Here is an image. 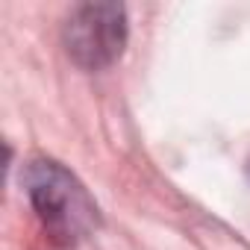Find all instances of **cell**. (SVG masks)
<instances>
[{"label": "cell", "mask_w": 250, "mask_h": 250, "mask_svg": "<svg viewBox=\"0 0 250 250\" xmlns=\"http://www.w3.org/2000/svg\"><path fill=\"white\" fill-rule=\"evenodd\" d=\"M21 183L44 232L59 247H77L100 224V209L88 188L56 159H30L21 171Z\"/></svg>", "instance_id": "1"}, {"label": "cell", "mask_w": 250, "mask_h": 250, "mask_svg": "<svg viewBox=\"0 0 250 250\" xmlns=\"http://www.w3.org/2000/svg\"><path fill=\"white\" fill-rule=\"evenodd\" d=\"M62 44L83 71L109 68L127 47V9L121 3H80L62 24Z\"/></svg>", "instance_id": "2"}, {"label": "cell", "mask_w": 250, "mask_h": 250, "mask_svg": "<svg viewBox=\"0 0 250 250\" xmlns=\"http://www.w3.org/2000/svg\"><path fill=\"white\" fill-rule=\"evenodd\" d=\"M247 180H250V159H247Z\"/></svg>", "instance_id": "3"}]
</instances>
